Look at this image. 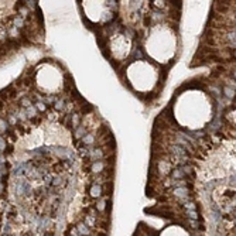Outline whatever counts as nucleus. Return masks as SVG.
Here are the masks:
<instances>
[{
  "instance_id": "obj_3",
  "label": "nucleus",
  "mask_w": 236,
  "mask_h": 236,
  "mask_svg": "<svg viewBox=\"0 0 236 236\" xmlns=\"http://www.w3.org/2000/svg\"><path fill=\"white\" fill-rule=\"evenodd\" d=\"M91 195L92 197H100V187H98V185H93L92 188H91Z\"/></svg>"
},
{
  "instance_id": "obj_9",
  "label": "nucleus",
  "mask_w": 236,
  "mask_h": 236,
  "mask_svg": "<svg viewBox=\"0 0 236 236\" xmlns=\"http://www.w3.org/2000/svg\"><path fill=\"white\" fill-rule=\"evenodd\" d=\"M0 129H2V130L6 129V123H4L3 120H0Z\"/></svg>"
},
{
  "instance_id": "obj_8",
  "label": "nucleus",
  "mask_w": 236,
  "mask_h": 236,
  "mask_svg": "<svg viewBox=\"0 0 236 236\" xmlns=\"http://www.w3.org/2000/svg\"><path fill=\"white\" fill-rule=\"evenodd\" d=\"M188 216H191V219H197V218H198V215H197L194 211H188Z\"/></svg>"
},
{
  "instance_id": "obj_5",
  "label": "nucleus",
  "mask_w": 236,
  "mask_h": 236,
  "mask_svg": "<svg viewBox=\"0 0 236 236\" xmlns=\"http://www.w3.org/2000/svg\"><path fill=\"white\" fill-rule=\"evenodd\" d=\"M187 194H188L187 188H178V189H175V195H178V197H185Z\"/></svg>"
},
{
  "instance_id": "obj_2",
  "label": "nucleus",
  "mask_w": 236,
  "mask_h": 236,
  "mask_svg": "<svg viewBox=\"0 0 236 236\" xmlns=\"http://www.w3.org/2000/svg\"><path fill=\"white\" fill-rule=\"evenodd\" d=\"M171 150H173L174 154H177V155H185V150L181 146H173Z\"/></svg>"
},
{
  "instance_id": "obj_6",
  "label": "nucleus",
  "mask_w": 236,
  "mask_h": 236,
  "mask_svg": "<svg viewBox=\"0 0 236 236\" xmlns=\"http://www.w3.org/2000/svg\"><path fill=\"white\" fill-rule=\"evenodd\" d=\"M173 175H174V178H181V177H184V173H182V170H175Z\"/></svg>"
},
{
  "instance_id": "obj_1",
  "label": "nucleus",
  "mask_w": 236,
  "mask_h": 236,
  "mask_svg": "<svg viewBox=\"0 0 236 236\" xmlns=\"http://www.w3.org/2000/svg\"><path fill=\"white\" fill-rule=\"evenodd\" d=\"M78 232L81 233V235H88L89 233L88 225H86V223H79V225H78Z\"/></svg>"
},
{
  "instance_id": "obj_10",
  "label": "nucleus",
  "mask_w": 236,
  "mask_h": 236,
  "mask_svg": "<svg viewBox=\"0 0 236 236\" xmlns=\"http://www.w3.org/2000/svg\"><path fill=\"white\" fill-rule=\"evenodd\" d=\"M23 106H30V102L27 99H23Z\"/></svg>"
},
{
  "instance_id": "obj_4",
  "label": "nucleus",
  "mask_w": 236,
  "mask_h": 236,
  "mask_svg": "<svg viewBox=\"0 0 236 236\" xmlns=\"http://www.w3.org/2000/svg\"><path fill=\"white\" fill-rule=\"evenodd\" d=\"M102 168H103V164L102 163H95L93 164V167H92V170H93V173H99V171H102Z\"/></svg>"
},
{
  "instance_id": "obj_7",
  "label": "nucleus",
  "mask_w": 236,
  "mask_h": 236,
  "mask_svg": "<svg viewBox=\"0 0 236 236\" xmlns=\"http://www.w3.org/2000/svg\"><path fill=\"white\" fill-rule=\"evenodd\" d=\"M84 141H85V143H88V144H91L93 141V137L92 136H85V137H84Z\"/></svg>"
}]
</instances>
